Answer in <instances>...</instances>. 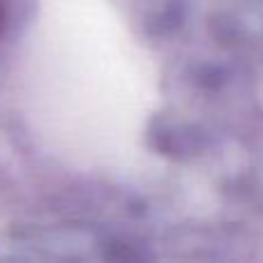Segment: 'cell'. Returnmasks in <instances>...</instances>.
<instances>
[{"label":"cell","instance_id":"cell-1","mask_svg":"<svg viewBox=\"0 0 263 263\" xmlns=\"http://www.w3.org/2000/svg\"><path fill=\"white\" fill-rule=\"evenodd\" d=\"M3 21H5V0H0V30H3Z\"/></svg>","mask_w":263,"mask_h":263}]
</instances>
